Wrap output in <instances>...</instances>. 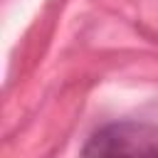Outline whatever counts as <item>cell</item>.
I'll use <instances>...</instances> for the list:
<instances>
[{
    "instance_id": "obj_1",
    "label": "cell",
    "mask_w": 158,
    "mask_h": 158,
    "mask_svg": "<svg viewBox=\"0 0 158 158\" xmlns=\"http://www.w3.org/2000/svg\"><path fill=\"white\" fill-rule=\"evenodd\" d=\"M84 156H158V126L146 121H114L91 133Z\"/></svg>"
}]
</instances>
